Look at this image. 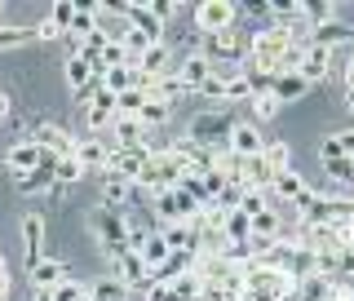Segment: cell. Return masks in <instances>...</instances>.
<instances>
[{"mask_svg": "<svg viewBox=\"0 0 354 301\" xmlns=\"http://www.w3.org/2000/svg\"><path fill=\"white\" fill-rule=\"evenodd\" d=\"M230 129H235V116H230L226 107H208V111H199V116H191V125H186L182 138L195 142L199 151H226Z\"/></svg>", "mask_w": 354, "mask_h": 301, "instance_id": "obj_1", "label": "cell"}, {"mask_svg": "<svg viewBox=\"0 0 354 301\" xmlns=\"http://www.w3.org/2000/svg\"><path fill=\"white\" fill-rule=\"evenodd\" d=\"M248 40L252 31H243L239 22L226 31H213V36H204V44H199V53H204L213 66H226V71H239V62L248 58Z\"/></svg>", "mask_w": 354, "mask_h": 301, "instance_id": "obj_2", "label": "cell"}, {"mask_svg": "<svg viewBox=\"0 0 354 301\" xmlns=\"http://www.w3.org/2000/svg\"><path fill=\"white\" fill-rule=\"evenodd\" d=\"M88 230H93V239L102 244L106 262L124 257L129 248V221H124V208H93V217H88Z\"/></svg>", "mask_w": 354, "mask_h": 301, "instance_id": "obj_3", "label": "cell"}, {"mask_svg": "<svg viewBox=\"0 0 354 301\" xmlns=\"http://www.w3.org/2000/svg\"><path fill=\"white\" fill-rule=\"evenodd\" d=\"M151 208H155V221H160V226H191V221L199 217V204L182 191V186L155 191L151 195Z\"/></svg>", "mask_w": 354, "mask_h": 301, "instance_id": "obj_4", "label": "cell"}, {"mask_svg": "<svg viewBox=\"0 0 354 301\" xmlns=\"http://www.w3.org/2000/svg\"><path fill=\"white\" fill-rule=\"evenodd\" d=\"M191 18H195L199 36H213V31H226L239 22V5H230V0H199L191 9Z\"/></svg>", "mask_w": 354, "mask_h": 301, "instance_id": "obj_5", "label": "cell"}, {"mask_svg": "<svg viewBox=\"0 0 354 301\" xmlns=\"http://www.w3.org/2000/svg\"><path fill=\"white\" fill-rule=\"evenodd\" d=\"M111 155H115V147H111V138H71V160L80 164L84 173H106Z\"/></svg>", "mask_w": 354, "mask_h": 301, "instance_id": "obj_6", "label": "cell"}, {"mask_svg": "<svg viewBox=\"0 0 354 301\" xmlns=\"http://www.w3.org/2000/svg\"><path fill=\"white\" fill-rule=\"evenodd\" d=\"M306 199H310V186H306V177L297 173V169H283V173H274V177H270V204L301 208Z\"/></svg>", "mask_w": 354, "mask_h": 301, "instance_id": "obj_7", "label": "cell"}, {"mask_svg": "<svg viewBox=\"0 0 354 301\" xmlns=\"http://www.w3.org/2000/svg\"><path fill=\"white\" fill-rule=\"evenodd\" d=\"M173 75H177V84H182V93H199L204 89V80L213 75V62L204 58V53H186L182 62H173Z\"/></svg>", "mask_w": 354, "mask_h": 301, "instance_id": "obj_8", "label": "cell"}, {"mask_svg": "<svg viewBox=\"0 0 354 301\" xmlns=\"http://www.w3.org/2000/svg\"><path fill=\"white\" fill-rule=\"evenodd\" d=\"M120 18H124L133 31H142V36H147L151 44H160V40H164V31H169L160 18L151 14V0H142V5H138V0H133V5H120Z\"/></svg>", "mask_w": 354, "mask_h": 301, "instance_id": "obj_9", "label": "cell"}, {"mask_svg": "<svg viewBox=\"0 0 354 301\" xmlns=\"http://www.w3.org/2000/svg\"><path fill=\"white\" fill-rule=\"evenodd\" d=\"M226 151L235 155V160H257V155L266 151V138L257 125H248V120H235V129H230V142Z\"/></svg>", "mask_w": 354, "mask_h": 301, "instance_id": "obj_10", "label": "cell"}, {"mask_svg": "<svg viewBox=\"0 0 354 301\" xmlns=\"http://www.w3.org/2000/svg\"><path fill=\"white\" fill-rule=\"evenodd\" d=\"M97 195H102V208H129L138 199V186L106 169V173H97Z\"/></svg>", "mask_w": 354, "mask_h": 301, "instance_id": "obj_11", "label": "cell"}, {"mask_svg": "<svg viewBox=\"0 0 354 301\" xmlns=\"http://www.w3.org/2000/svg\"><path fill=\"white\" fill-rule=\"evenodd\" d=\"M53 164L58 160H44L40 169H31V173H14V191L18 195H53L58 191V182H53Z\"/></svg>", "mask_w": 354, "mask_h": 301, "instance_id": "obj_12", "label": "cell"}, {"mask_svg": "<svg viewBox=\"0 0 354 301\" xmlns=\"http://www.w3.org/2000/svg\"><path fill=\"white\" fill-rule=\"evenodd\" d=\"M31 142H36V147L49 155V160H66V155H71V133H66L62 125H49V120H44V125H36Z\"/></svg>", "mask_w": 354, "mask_h": 301, "instance_id": "obj_13", "label": "cell"}, {"mask_svg": "<svg viewBox=\"0 0 354 301\" xmlns=\"http://www.w3.org/2000/svg\"><path fill=\"white\" fill-rule=\"evenodd\" d=\"M62 280H66V262H58V257H40L27 271V284H31V293H36V297H44L49 288H58Z\"/></svg>", "mask_w": 354, "mask_h": 301, "instance_id": "obj_14", "label": "cell"}, {"mask_svg": "<svg viewBox=\"0 0 354 301\" xmlns=\"http://www.w3.org/2000/svg\"><path fill=\"white\" fill-rule=\"evenodd\" d=\"M44 221L40 213H22V271H31L40 257H44Z\"/></svg>", "mask_w": 354, "mask_h": 301, "instance_id": "obj_15", "label": "cell"}, {"mask_svg": "<svg viewBox=\"0 0 354 301\" xmlns=\"http://www.w3.org/2000/svg\"><path fill=\"white\" fill-rule=\"evenodd\" d=\"M173 62H177L173 44H169V40H160V44H151V49L142 53V58L133 62V66H138L147 80H160V75H169V71H173Z\"/></svg>", "mask_w": 354, "mask_h": 301, "instance_id": "obj_16", "label": "cell"}, {"mask_svg": "<svg viewBox=\"0 0 354 301\" xmlns=\"http://www.w3.org/2000/svg\"><path fill=\"white\" fill-rule=\"evenodd\" d=\"M328 71H332V53L328 49H315V44H306V53L297 58V75L315 89V84H324L328 80Z\"/></svg>", "mask_w": 354, "mask_h": 301, "instance_id": "obj_17", "label": "cell"}, {"mask_svg": "<svg viewBox=\"0 0 354 301\" xmlns=\"http://www.w3.org/2000/svg\"><path fill=\"white\" fill-rule=\"evenodd\" d=\"M44 160H49V155H44L31 138H22V142H14V147L5 151V169L9 173H31V169H40Z\"/></svg>", "mask_w": 354, "mask_h": 301, "instance_id": "obj_18", "label": "cell"}, {"mask_svg": "<svg viewBox=\"0 0 354 301\" xmlns=\"http://www.w3.org/2000/svg\"><path fill=\"white\" fill-rule=\"evenodd\" d=\"M111 271H115V280L124 284L129 293H138V288H147V284H151V271L142 266L138 253H124V257H115V262H111Z\"/></svg>", "mask_w": 354, "mask_h": 301, "instance_id": "obj_19", "label": "cell"}, {"mask_svg": "<svg viewBox=\"0 0 354 301\" xmlns=\"http://www.w3.org/2000/svg\"><path fill=\"white\" fill-rule=\"evenodd\" d=\"M354 40V27H346L341 18H332V22H324V27H310V44L315 49H337V44H350Z\"/></svg>", "mask_w": 354, "mask_h": 301, "instance_id": "obj_20", "label": "cell"}, {"mask_svg": "<svg viewBox=\"0 0 354 301\" xmlns=\"http://www.w3.org/2000/svg\"><path fill=\"white\" fill-rule=\"evenodd\" d=\"M270 93H274V102H279V107H288V102H301V98L310 93V84L297 71H279L270 80Z\"/></svg>", "mask_w": 354, "mask_h": 301, "instance_id": "obj_21", "label": "cell"}, {"mask_svg": "<svg viewBox=\"0 0 354 301\" xmlns=\"http://www.w3.org/2000/svg\"><path fill=\"white\" fill-rule=\"evenodd\" d=\"M62 80H66V89H71L75 98H84L88 89H93L97 71H93V66H88L84 58H66V62H62Z\"/></svg>", "mask_w": 354, "mask_h": 301, "instance_id": "obj_22", "label": "cell"}, {"mask_svg": "<svg viewBox=\"0 0 354 301\" xmlns=\"http://www.w3.org/2000/svg\"><path fill=\"white\" fill-rule=\"evenodd\" d=\"M142 257V266H147V271H160L164 262H169V244H164V235H160V226L151 230L147 239H138V248H133Z\"/></svg>", "mask_w": 354, "mask_h": 301, "instance_id": "obj_23", "label": "cell"}, {"mask_svg": "<svg viewBox=\"0 0 354 301\" xmlns=\"http://www.w3.org/2000/svg\"><path fill=\"white\" fill-rule=\"evenodd\" d=\"M328 169V182H332V195H350L354 199V160H332V164H324Z\"/></svg>", "mask_w": 354, "mask_h": 301, "instance_id": "obj_24", "label": "cell"}, {"mask_svg": "<svg viewBox=\"0 0 354 301\" xmlns=\"http://www.w3.org/2000/svg\"><path fill=\"white\" fill-rule=\"evenodd\" d=\"M173 120V107L169 102H155V98H147V102L138 107V125L147 129V133H155V129H164Z\"/></svg>", "mask_w": 354, "mask_h": 301, "instance_id": "obj_25", "label": "cell"}, {"mask_svg": "<svg viewBox=\"0 0 354 301\" xmlns=\"http://www.w3.org/2000/svg\"><path fill=\"white\" fill-rule=\"evenodd\" d=\"M279 111H283V107L274 102V93H252V98H248V125L261 129V125H270Z\"/></svg>", "mask_w": 354, "mask_h": 301, "instance_id": "obj_26", "label": "cell"}, {"mask_svg": "<svg viewBox=\"0 0 354 301\" xmlns=\"http://www.w3.org/2000/svg\"><path fill=\"white\" fill-rule=\"evenodd\" d=\"M261 160H266V169H270V173H283V169H292V147H288L283 138H266Z\"/></svg>", "mask_w": 354, "mask_h": 301, "instance_id": "obj_27", "label": "cell"}, {"mask_svg": "<svg viewBox=\"0 0 354 301\" xmlns=\"http://www.w3.org/2000/svg\"><path fill=\"white\" fill-rule=\"evenodd\" d=\"M164 244H169V253H199L195 244V226H160Z\"/></svg>", "mask_w": 354, "mask_h": 301, "instance_id": "obj_28", "label": "cell"}, {"mask_svg": "<svg viewBox=\"0 0 354 301\" xmlns=\"http://www.w3.org/2000/svg\"><path fill=\"white\" fill-rule=\"evenodd\" d=\"M88 301H129V288L115 280V275H106V280H93L88 284Z\"/></svg>", "mask_w": 354, "mask_h": 301, "instance_id": "obj_29", "label": "cell"}, {"mask_svg": "<svg viewBox=\"0 0 354 301\" xmlns=\"http://www.w3.org/2000/svg\"><path fill=\"white\" fill-rule=\"evenodd\" d=\"M66 36H71V40H88V36H97V22H93V9H88V5H75Z\"/></svg>", "mask_w": 354, "mask_h": 301, "instance_id": "obj_30", "label": "cell"}, {"mask_svg": "<svg viewBox=\"0 0 354 301\" xmlns=\"http://www.w3.org/2000/svg\"><path fill=\"white\" fill-rule=\"evenodd\" d=\"M44 301H88V284H84V280H71V275H66L58 288H49V293H44Z\"/></svg>", "mask_w": 354, "mask_h": 301, "instance_id": "obj_31", "label": "cell"}, {"mask_svg": "<svg viewBox=\"0 0 354 301\" xmlns=\"http://www.w3.org/2000/svg\"><path fill=\"white\" fill-rule=\"evenodd\" d=\"M80 177H84V169H80V164L71 160V155L53 164V182H58V191H66V186H75V182H80Z\"/></svg>", "mask_w": 354, "mask_h": 301, "instance_id": "obj_32", "label": "cell"}, {"mask_svg": "<svg viewBox=\"0 0 354 301\" xmlns=\"http://www.w3.org/2000/svg\"><path fill=\"white\" fill-rule=\"evenodd\" d=\"M31 40H36V27H0V49H18Z\"/></svg>", "mask_w": 354, "mask_h": 301, "instance_id": "obj_33", "label": "cell"}, {"mask_svg": "<svg viewBox=\"0 0 354 301\" xmlns=\"http://www.w3.org/2000/svg\"><path fill=\"white\" fill-rule=\"evenodd\" d=\"M169 288H173L177 297H186V301H191V297L199 293V288H204V275H199V271H186V275H177V280H173Z\"/></svg>", "mask_w": 354, "mask_h": 301, "instance_id": "obj_34", "label": "cell"}, {"mask_svg": "<svg viewBox=\"0 0 354 301\" xmlns=\"http://www.w3.org/2000/svg\"><path fill=\"white\" fill-rule=\"evenodd\" d=\"M71 14H75V0H58V5L49 9V22H58L62 36H66V27H71Z\"/></svg>", "mask_w": 354, "mask_h": 301, "instance_id": "obj_35", "label": "cell"}, {"mask_svg": "<svg viewBox=\"0 0 354 301\" xmlns=\"http://www.w3.org/2000/svg\"><path fill=\"white\" fill-rule=\"evenodd\" d=\"M36 40H44V44H62V27L44 18V22H36Z\"/></svg>", "mask_w": 354, "mask_h": 301, "instance_id": "obj_36", "label": "cell"}, {"mask_svg": "<svg viewBox=\"0 0 354 301\" xmlns=\"http://www.w3.org/2000/svg\"><path fill=\"white\" fill-rule=\"evenodd\" d=\"M319 164H332V160H341V151H337V138H332V133H328V138H319Z\"/></svg>", "mask_w": 354, "mask_h": 301, "instance_id": "obj_37", "label": "cell"}, {"mask_svg": "<svg viewBox=\"0 0 354 301\" xmlns=\"http://www.w3.org/2000/svg\"><path fill=\"white\" fill-rule=\"evenodd\" d=\"M332 138H337V151L346 155V160H354V125L341 129V133H332Z\"/></svg>", "mask_w": 354, "mask_h": 301, "instance_id": "obj_38", "label": "cell"}, {"mask_svg": "<svg viewBox=\"0 0 354 301\" xmlns=\"http://www.w3.org/2000/svg\"><path fill=\"white\" fill-rule=\"evenodd\" d=\"M191 301H230V297H226V293H221V288H217V284H204V288H199V293H195Z\"/></svg>", "mask_w": 354, "mask_h": 301, "instance_id": "obj_39", "label": "cell"}, {"mask_svg": "<svg viewBox=\"0 0 354 301\" xmlns=\"http://www.w3.org/2000/svg\"><path fill=\"white\" fill-rule=\"evenodd\" d=\"M341 80H346V89H354V53L346 58V66H341Z\"/></svg>", "mask_w": 354, "mask_h": 301, "instance_id": "obj_40", "label": "cell"}, {"mask_svg": "<svg viewBox=\"0 0 354 301\" xmlns=\"http://www.w3.org/2000/svg\"><path fill=\"white\" fill-rule=\"evenodd\" d=\"M0 120H9V98L0 93Z\"/></svg>", "mask_w": 354, "mask_h": 301, "instance_id": "obj_41", "label": "cell"}, {"mask_svg": "<svg viewBox=\"0 0 354 301\" xmlns=\"http://www.w3.org/2000/svg\"><path fill=\"white\" fill-rule=\"evenodd\" d=\"M346 111L354 116V89H346Z\"/></svg>", "mask_w": 354, "mask_h": 301, "instance_id": "obj_42", "label": "cell"}, {"mask_svg": "<svg viewBox=\"0 0 354 301\" xmlns=\"http://www.w3.org/2000/svg\"><path fill=\"white\" fill-rule=\"evenodd\" d=\"M0 301H9V284H0Z\"/></svg>", "mask_w": 354, "mask_h": 301, "instance_id": "obj_43", "label": "cell"}, {"mask_svg": "<svg viewBox=\"0 0 354 301\" xmlns=\"http://www.w3.org/2000/svg\"><path fill=\"white\" fill-rule=\"evenodd\" d=\"M0 22H5V0H0Z\"/></svg>", "mask_w": 354, "mask_h": 301, "instance_id": "obj_44", "label": "cell"}]
</instances>
